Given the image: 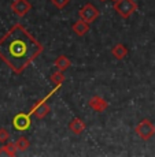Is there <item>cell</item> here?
I'll list each match as a JSON object with an SVG mask.
<instances>
[{
    "instance_id": "1",
    "label": "cell",
    "mask_w": 155,
    "mask_h": 157,
    "mask_svg": "<svg viewBox=\"0 0 155 157\" xmlns=\"http://www.w3.org/2000/svg\"><path fill=\"white\" fill-rule=\"evenodd\" d=\"M41 52L43 45L22 25H14L0 38V59L15 74H21Z\"/></svg>"
},
{
    "instance_id": "2",
    "label": "cell",
    "mask_w": 155,
    "mask_h": 157,
    "mask_svg": "<svg viewBox=\"0 0 155 157\" xmlns=\"http://www.w3.org/2000/svg\"><path fill=\"white\" fill-rule=\"evenodd\" d=\"M59 89H60V86H55V89H54L52 92H50L44 98H41L40 101H37L35 105H33L29 113H30V115H36V117H37V119H44V117L47 116L48 113H50V107H48V104H47V100H48V98H50L55 92H58Z\"/></svg>"
},
{
    "instance_id": "3",
    "label": "cell",
    "mask_w": 155,
    "mask_h": 157,
    "mask_svg": "<svg viewBox=\"0 0 155 157\" xmlns=\"http://www.w3.org/2000/svg\"><path fill=\"white\" fill-rule=\"evenodd\" d=\"M114 10L122 18H129L130 15L137 10V4L133 0H117L114 2Z\"/></svg>"
},
{
    "instance_id": "4",
    "label": "cell",
    "mask_w": 155,
    "mask_h": 157,
    "mask_svg": "<svg viewBox=\"0 0 155 157\" xmlns=\"http://www.w3.org/2000/svg\"><path fill=\"white\" fill-rule=\"evenodd\" d=\"M135 131H136V134H137L143 141H148V140H151V138L154 137L155 126L148 119H144V120H141L137 126H136Z\"/></svg>"
},
{
    "instance_id": "5",
    "label": "cell",
    "mask_w": 155,
    "mask_h": 157,
    "mask_svg": "<svg viewBox=\"0 0 155 157\" xmlns=\"http://www.w3.org/2000/svg\"><path fill=\"white\" fill-rule=\"evenodd\" d=\"M99 14H100L99 10L93 4H91V3L84 4L83 7L80 8V11H78V17H80V19H83L88 23L96 21V18L99 17Z\"/></svg>"
},
{
    "instance_id": "6",
    "label": "cell",
    "mask_w": 155,
    "mask_h": 157,
    "mask_svg": "<svg viewBox=\"0 0 155 157\" xmlns=\"http://www.w3.org/2000/svg\"><path fill=\"white\" fill-rule=\"evenodd\" d=\"M32 120H30V113H17L13 119V127L17 131H26L30 128Z\"/></svg>"
},
{
    "instance_id": "7",
    "label": "cell",
    "mask_w": 155,
    "mask_h": 157,
    "mask_svg": "<svg viewBox=\"0 0 155 157\" xmlns=\"http://www.w3.org/2000/svg\"><path fill=\"white\" fill-rule=\"evenodd\" d=\"M30 8H32V4H30L28 0H14V2L11 3V10H13L18 17H25L30 11Z\"/></svg>"
},
{
    "instance_id": "8",
    "label": "cell",
    "mask_w": 155,
    "mask_h": 157,
    "mask_svg": "<svg viewBox=\"0 0 155 157\" xmlns=\"http://www.w3.org/2000/svg\"><path fill=\"white\" fill-rule=\"evenodd\" d=\"M88 105H89L95 112H99V113L104 112V111L108 108V102L106 101L104 98L100 97V96H93V97L88 101Z\"/></svg>"
},
{
    "instance_id": "9",
    "label": "cell",
    "mask_w": 155,
    "mask_h": 157,
    "mask_svg": "<svg viewBox=\"0 0 155 157\" xmlns=\"http://www.w3.org/2000/svg\"><path fill=\"white\" fill-rule=\"evenodd\" d=\"M73 32L77 36H85L88 32H89V23L85 22V21L80 19L73 25Z\"/></svg>"
},
{
    "instance_id": "10",
    "label": "cell",
    "mask_w": 155,
    "mask_h": 157,
    "mask_svg": "<svg viewBox=\"0 0 155 157\" xmlns=\"http://www.w3.org/2000/svg\"><path fill=\"white\" fill-rule=\"evenodd\" d=\"M69 128H70L71 131L74 132V134L80 135L81 132L85 130V123L80 119V117H74V119H73L71 122L69 123Z\"/></svg>"
},
{
    "instance_id": "11",
    "label": "cell",
    "mask_w": 155,
    "mask_h": 157,
    "mask_svg": "<svg viewBox=\"0 0 155 157\" xmlns=\"http://www.w3.org/2000/svg\"><path fill=\"white\" fill-rule=\"evenodd\" d=\"M70 66H71V60L69 59L67 56L60 55V56H58L56 59H55V67L58 68V70L66 71L69 67H70Z\"/></svg>"
},
{
    "instance_id": "12",
    "label": "cell",
    "mask_w": 155,
    "mask_h": 157,
    "mask_svg": "<svg viewBox=\"0 0 155 157\" xmlns=\"http://www.w3.org/2000/svg\"><path fill=\"white\" fill-rule=\"evenodd\" d=\"M111 53H113V56L115 57V59L122 60L128 56V48L124 44H117L113 49H111Z\"/></svg>"
},
{
    "instance_id": "13",
    "label": "cell",
    "mask_w": 155,
    "mask_h": 157,
    "mask_svg": "<svg viewBox=\"0 0 155 157\" xmlns=\"http://www.w3.org/2000/svg\"><path fill=\"white\" fill-rule=\"evenodd\" d=\"M17 153V147L15 144H7L4 146L0 147V156H7V157H13Z\"/></svg>"
},
{
    "instance_id": "14",
    "label": "cell",
    "mask_w": 155,
    "mask_h": 157,
    "mask_svg": "<svg viewBox=\"0 0 155 157\" xmlns=\"http://www.w3.org/2000/svg\"><path fill=\"white\" fill-rule=\"evenodd\" d=\"M14 144H15V147H17V150H19V152H25V150L30 146L29 140H28V138H25V137H19Z\"/></svg>"
},
{
    "instance_id": "15",
    "label": "cell",
    "mask_w": 155,
    "mask_h": 157,
    "mask_svg": "<svg viewBox=\"0 0 155 157\" xmlns=\"http://www.w3.org/2000/svg\"><path fill=\"white\" fill-rule=\"evenodd\" d=\"M63 81H65V75H63V71H55L52 75H51V82L55 86H62Z\"/></svg>"
},
{
    "instance_id": "16",
    "label": "cell",
    "mask_w": 155,
    "mask_h": 157,
    "mask_svg": "<svg viewBox=\"0 0 155 157\" xmlns=\"http://www.w3.org/2000/svg\"><path fill=\"white\" fill-rule=\"evenodd\" d=\"M51 3H52V6H55L58 10H62L70 3V0H51Z\"/></svg>"
},
{
    "instance_id": "17",
    "label": "cell",
    "mask_w": 155,
    "mask_h": 157,
    "mask_svg": "<svg viewBox=\"0 0 155 157\" xmlns=\"http://www.w3.org/2000/svg\"><path fill=\"white\" fill-rule=\"evenodd\" d=\"M8 138H10V132L6 128H0V144L7 142Z\"/></svg>"
},
{
    "instance_id": "18",
    "label": "cell",
    "mask_w": 155,
    "mask_h": 157,
    "mask_svg": "<svg viewBox=\"0 0 155 157\" xmlns=\"http://www.w3.org/2000/svg\"><path fill=\"white\" fill-rule=\"evenodd\" d=\"M99 2H106V0H99Z\"/></svg>"
},
{
    "instance_id": "19",
    "label": "cell",
    "mask_w": 155,
    "mask_h": 157,
    "mask_svg": "<svg viewBox=\"0 0 155 157\" xmlns=\"http://www.w3.org/2000/svg\"><path fill=\"white\" fill-rule=\"evenodd\" d=\"M113 2H117V0H113Z\"/></svg>"
}]
</instances>
